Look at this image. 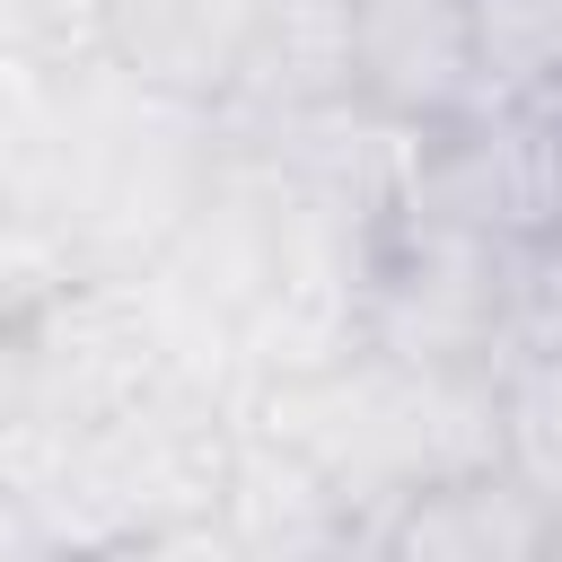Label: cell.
Here are the masks:
<instances>
[{
  "label": "cell",
  "mask_w": 562,
  "mask_h": 562,
  "mask_svg": "<svg viewBox=\"0 0 562 562\" xmlns=\"http://www.w3.org/2000/svg\"><path fill=\"white\" fill-rule=\"evenodd\" d=\"M255 430H272L290 457L325 474V492L351 518H386L404 492L501 465V386L492 369H439L378 342H351L316 369L263 378L237 404Z\"/></svg>",
  "instance_id": "1"
},
{
  "label": "cell",
  "mask_w": 562,
  "mask_h": 562,
  "mask_svg": "<svg viewBox=\"0 0 562 562\" xmlns=\"http://www.w3.org/2000/svg\"><path fill=\"white\" fill-rule=\"evenodd\" d=\"M61 105H70L61 263L70 272H149L220 167V114L158 97L97 53H79L61 70Z\"/></svg>",
  "instance_id": "2"
},
{
  "label": "cell",
  "mask_w": 562,
  "mask_h": 562,
  "mask_svg": "<svg viewBox=\"0 0 562 562\" xmlns=\"http://www.w3.org/2000/svg\"><path fill=\"white\" fill-rule=\"evenodd\" d=\"M386 220L483 246L562 237V105H474L413 132Z\"/></svg>",
  "instance_id": "3"
},
{
  "label": "cell",
  "mask_w": 562,
  "mask_h": 562,
  "mask_svg": "<svg viewBox=\"0 0 562 562\" xmlns=\"http://www.w3.org/2000/svg\"><path fill=\"white\" fill-rule=\"evenodd\" d=\"M351 105L395 132H430L483 105L457 0H351Z\"/></svg>",
  "instance_id": "4"
},
{
  "label": "cell",
  "mask_w": 562,
  "mask_h": 562,
  "mask_svg": "<svg viewBox=\"0 0 562 562\" xmlns=\"http://www.w3.org/2000/svg\"><path fill=\"white\" fill-rule=\"evenodd\" d=\"M255 18L263 0H97V61L220 114L246 70Z\"/></svg>",
  "instance_id": "5"
},
{
  "label": "cell",
  "mask_w": 562,
  "mask_h": 562,
  "mask_svg": "<svg viewBox=\"0 0 562 562\" xmlns=\"http://www.w3.org/2000/svg\"><path fill=\"white\" fill-rule=\"evenodd\" d=\"M369 527H378L386 562H536L553 509L509 465H465V474H439V483L404 492Z\"/></svg>",
  "instance_id": "6"
},
{
  "label": "cell",
  "mask_w": 562,
  "mask_h": 562,
  "mask_svg": "<svg viewBox=\"0 0 562 562\" xmlns=\"http://www.w3.org/2000/svg\"><path fill=\"white\" fill-rule=\"evenodd\" d=\"M351 105V0H263L220 123H290Z\"/></svg>",
  "instance_id": "7"
},
{
  "label": "cell",
  "mask_w": 562,
  "mask_h": 562,
  "mask_svg": "<svg viewBox=\"0 0 562 562\" xmlns=\"http://www.w3.org/2000/svg\"><path fill=\"white\" fill-rule=\"evenodd\" d=\"M483 105H562V0H457Z\"/></svg>",
  "instance_id": "8"
},
{
  "label": "cell",
  "mask_w": 562,
  "mask_h": 562,
  "mask_svg": "<svg viewBox=\"0 0 562 562\" xmlns=\"http://www.w3.org/2000/svg\"><path fill=\"white\" fill-rule=\"evenodd\" d=\"M501 386V465L562 518V351H509Z\"/></svg>",
  "instance_id": "9"
},
{
  "label": "cell",
  "mask_w": 562,
  "mask_h": 562,
  "mask_svg": "<svg viewBox=\"0 0 562 562\" xmlns=\"http://www.w3.org/2000/svg\"><path fill=\"white\" fill-rule=\"evenodd\" d=\"M299 562H386V553H378V527L360 518V527H342V536H325V544H316V553H299Z\"/></svg>",
  "instance_id": "10"
},
{
  "label": "cell",
  "mask_w": 562,
  "mask_h": 562,
  "mask_svg": "<svg viewBox=\"0 0 562 562\" xmlns=\"http://www.w3.org/2000/svg\"><path fill=\"white\" fill-rule=\"evenodd\" d=\"M536 562H562V518L544 527V544H536Z\"/></svg>",
  "instance_id": "11"
}]
</instances>
